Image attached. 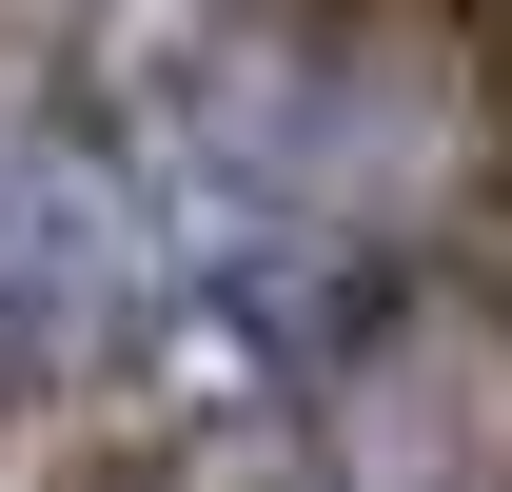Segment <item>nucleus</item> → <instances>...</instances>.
Segmentation results:
<instances>
[{
  "instance_id": "f257e3e1",
  "label": "nucleus",
  "mask_w": 512,
  "mask_h": 492,
  "mask_svg": "<svg viewBox=\"0 0 512 492\" xmlns=\"http://www.w3.org/2000/svg\"><path fill=\"white\" fill-rule=\"evenodd\" d=\"M178 119L237 178V237H375L453 178V79L394 60L375 20H256L178 60Z\"/></svg>"
},
{
  "instance_id": "f03ea898",
  "label": "nucleus",
  "mask_w": 512,
  "mask_h": 492,
  "mask_svg": "<svg viewBox=\"0 0 512 492\" xmlns=\"http://www.w3.org/2000/svg\"><path fill=\"white\" fill-rule=\"evenodd\" d=\"M158 315H178V197L138 178V138L79 99H0V374L79 394Z\"/></svg>"
}]
</instances>
